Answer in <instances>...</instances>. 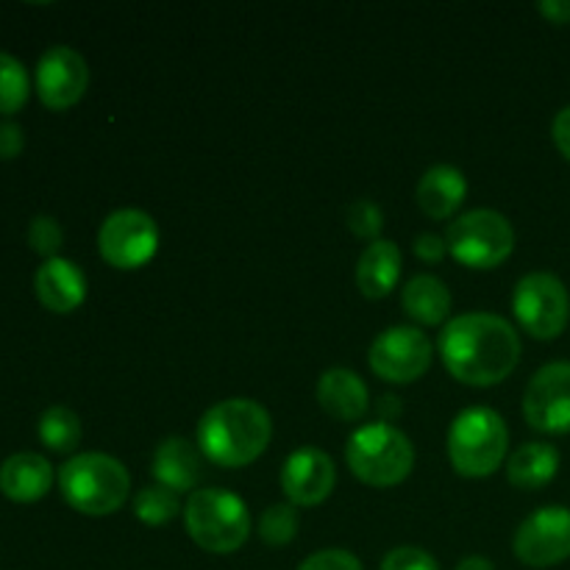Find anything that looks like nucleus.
<instances>
[{
    "label": "nucleus",
    "mask_w": 570,
    "mask_h": 570,
    "mask_svg": "<svg viewBox=\"0 0 570 570\" xmlns=\"http://www.w3.org/2000/svg\"><path fill=\"white\" fill-rule=\"evenodd\" d=\"M521 337L510 321L490 312H468L445 323L440 356L451 376L471 387H495L521 362Z\"/></svg>",
    "instance_id": "obj_1"
},
{
    "label": "nucleus",
    "mask_w": 570,
    "mask_h": 570,
    "mask_svg": "<svg viewBox=\"0 0 570 570\" xmlns=\"http://www.w3.org/2000/svg\"><path fill=\"white\" fill-rule=\"evenodd\" d=\"M273 438L271 412L254 399H228L198 421V449L212 465L245 468L259 460Z\"/></svg>",
    "instance_id": "obj_2"
},
{
    "label": "nucleus",
    "mask_w": 570,
    "mask_h": 570,
    "mask_svg": "<svg viewBox=\"0 0 570 570\" xmlns=\"http://www.w3.org/2000/svg\"><path fill=\"white\" fill-rule=\"evenodd\" d=\"M59 490L67 504L89 518L115 515L131 495L126 465L109 454H78L59 471Z\"/></svg>",
    "instance_id": "obj_3"
},
{
    "label": "nucleus",
    "mask_w": 570,
    "mask_h": 570,
    "mask_svg": "<svg viewBox=\"0 0 570 570\" xmlns=\"http://www.w3.org/2000/svg\"><path fill=\"white\" fill-rule=\"evenodd\" d=\"M510 451V429L499 412L471 406L454 417L449 429V460L465 479L493 476Z\"/></svg>",
    "instance_id": "obj_4"
},
{
    "label": "nucleus",
    "mask_w": 570,
    "mask_h": 570,
    "mask_svg": "<svg viewBox=\"0 0 570 570\" xmlns=\"http://www.w3.org/2000/svg\"><path fill=\"white\" fill-rule=\"evenodd\" d=\"M184 523L193 543L209 554H234L250 538L248 504L232 490H195L184 507Z\"/></svg>",
    "instance_id": "obj_5"
},
{
    "label": "nucleus",
    "mask_w": 570,
    "mask_h": 570,
    "mask_svg": "<svg viewBox=\"0 0 570 570\" xmlns=\"http://www.w3.org/2000/svg\"><path fill=\"white\" fill-rule=\"evenodd\" d=\"M345 462L360 482L371 488H395L415 468V449L401 429L390 423H365L345 445Z\"/></svg>",
    "instance_id": "obj_6"
},
{
    "label": "nucleus",
    "mask_w": 570,
    "mask_h": 570,
    "mask_svg": "<svg viewBox=\"0 0 570 570\" xmlns=\"http://www.w3.org/2000/svg\"><path fill=\"white\" fill-rule=\"evenodd\" d=\"M449 254L471 271H493L515 250L512 223L495 209H473L456 217L445 232Z\"/></svg>",
    "instance_id": "obj_7"
},
{
    "label": "nucleus",
    "mask_w": 570,
    "mask_h": 570,
    "mask_svg": "<svg viewBox=\"0 0 570 570\" xmlns=\"http://www.w3.org/2000/svg\"><path fill=\"white\" fill-rule=\"evenodd\" d=\"M512 312L534 340H557L568 328L570 295L554 273H529L515 284Z\"/></svg>",
    "instance_id": "obj_8"
},
{
    "label": "nucleus",
    "mask_w": 570,
    "mask_h": 570,
    "mask_svg": "<svg viewBox=\"0 0 570 570\" xmlns=\"http://www.w3.org/2000/svg\"><path fill=\"white\" fill-rule=\"evenodd\" d=\"M98 248L117 271H137L159 250V226L142 209H117L100 226Z\"/></svg>",
    "instance_id": "obj_9"
},
{
    "label": "nucleus",
    "mask_w": 570,
    "mask_h": 570,
    "mask_svg": "<svg viewBox=\"0 0 570 570\" xmlns=\"http://www.w3.org/2000/svg\"><path fill=\"white\" fill-rule=\"evenodd\" d=\"M434 348L415 326H390L373 340L371 371L390 384H412L432 367Z\"/></svg>",
    "instance_id": "obj_10"
},
{
    "label": "nucleus",
    "mask_w": 570,
    "mask_h": 570,
    "mask_svg": "<svg viewBox=\"0 0 570 570\" xmlns=\"http://www.w3.org/2000/svg\"><path fill=\"white\" fill-rule=\"evenodd\" d=\"M512 551L529 568L560 566L570 557V510L540 507L518 527Z\"/></svg>",
    "instance_id": "obj_11"
},
{
    "label": "nucleus",
    "mask_w": 570,
    "mask_h": 570,
    "mask_svg": "<svg viewBox=\"0 0 570 570\" xmlns=\"http://www.w3.org/2000/svg\"><path fill=\"white\" fill-rule=\"evenodd\" d=\"M523 417L534 432H570V362L540 367L523 393Z\"/></svg>",
    "instance_id": "obj_12"
},
{
    "label": "nucleus",
    "mask_w": 570,
    "mask_h": 570,
    "mask_svg": "<svg viewBox=\"0 0 570 570\" xmlns=\"http://www.w3.org/2000/svg\"><path fill=\"white\" fill-rule=\"evenodd\" d=\"M89 87V67L78 50L53 45L39 56L37 95L48 109L65 111L83 98Z\"/></svg>",
    "instance_id": "obj_13"
},
{
    "label": "nucleus",
    "mask_w": 570,
    "mask_h": 570,
    "mask_svg": "<svg viewBox=\"0 0 570 570\" xmlns=\"http://www.w3.org/2000/svg\"><path fill=\"white\" fill-rule=\"evenodd\" d=\"M337 484V468L326 451L301 445L284 460L282 490L293 507H317L332 495Z\"/></svg>",
    "instance_id": "obj_14"
},
{
    "label": "nucleus",
    "mask_w": 570,
    "mask_h": 570,
    "mask_svg": "<svg viewBox=\"0 0 570 570\" xmlns=\"http://www.w3.org/2000/svg\"><path fill=\"white\" fill-rule=\"evenodd\" d=\"M33 289H37V298L45 309L67 315V312L78 309L87 298V276L76 262L56 256L37 271Z\"/></svg>",
    "instance_id": "obj_15"
},
{
    "label": "nucleus",
    "mask_w": 570,
    "mask_h": 570,
    "mask_svg": "<svg viewBox=\"0 0 570 570\" xmlns=\"http://www.w3.org/2000/svg\"><path fill=\"white\" fill-rule=\"evenodd\" d=\"M50 484H53V468L42 454L22 451L9 456L0 468V493L17 504H33L45 499Z\"/></svg>",
    "instance_id": "obj_16"
},
{
    "label": "nucleus",
    "mask_w": 570,
    "mask_h": 570,
    "mask_svg": "<svg viewBox=\"0 0 570 570\" xmlns=\"http://www.w3.org/2000/svg\"><path fill=\"white\" fill-rule=\"evenodd\" d=\"M317 401L328 415L351 423L365 417L367 406H371V393L360 373L348 371V367H332L317 382Z\"/></svg>",
    "instance_id": "obj_17"
},
{
    "label": "nucleus",
    "mask_w": 570,
    "mask_h": 570,
    "mask_svg": "<svg viewBox=\"0 0 570 570\" xmlns=\"http://www.w3.org/2000/svg\"><path fill=\"white\" fill-rule=\"evenodd\" d=\"M468 195L465 173L456 170L454 165H434L432 170L423 173L421 184H417V206L432 220H449L456 215Z\"/></svg>",
    "instance_id": "obj_18"
},
{
    "label": "nucleus",
    "mask_w": 570,
    "mask_h": 570,
    "mask_svg": "<svg viewBox=\"0 0 570 570\" xmlns=\"http://www.w3.org/2000/svg\"><path fill=\"white\" fill-rule=\"evenodd\" d=\"M150 473L161 488L173 490V493H187L200 479V449H195L184 438L161 440L154 454Z\"/></svg>",
    "instance_id": "obj_19"
},
{
    "label": "nucleus",
    "mask_w": 570,
    "mask_h": 570,
    "mask_svg": "<svg viewBox=\"0 0 570 570\" xmlns=\"http://www.w3.org/2000/svg\"><path fill=\"white\" fill-rule=\"evenodd\" d=\"M401 278V250L390 239H376L356 262V287L371 301L387 298Z\"/></svg>",
    "instance_id": "obj_20"
},
{
    "label": "nucleus",
    "mask_w": 570,
    "mask_h": 570,
    "mask_svg": "<svg viewBox=\"0 0 570 570\" xmlns=\"http://www.w3.org/2000/svg\"><path fill=\"white\" fill-rule=\"evenodd\" d=\"M560 471V451L549 443H527L510 456L507 465V479L518 490H543L546 484L554 482Z\"/></svg>",
    "instance_id": "obj_21"
},
{
    "label": "nucleus",
    "mask_w": 570,
    "mask_h": 570,
    "mask_svg": "<svg viewBox=\"0 0 570 570\" xmlns=\"http://www.w3.org/2000/svg\"><path fill=\"white\" fill-rule=\"evenodd\" d=\"M401 306L421 326H440L451 312V293L438 276H415L401 293Z\"/></svg>",
    "instance_id": "obj_22"
},
{
    "label": "nucleus",
    "mask_w": 570,
    "mask_h": 570,
    "mask_svg": "<svg viewBox=\"0 0 570 570\" xmlns=\"http://www.w3.org/2000/svg\"><path fill=\"white\" fill-rule=\"evenodd\" d=\"M39 440L56 454H72L81 443V417L67 406H50L39 417Z\"/></svg>",
    "instance_id": "obj_23"
},
{
    "label": "nucleus",
    "mask_w": 570,
    "mask_h": 570,
    "mask_svg": "<svg viewBox=\"0 0 570 570\" xmlns=\"http://www.w3.org/2000/svg\"><path fill=\"white\" fill-rule=\"evenodd\" d=\"M181 510L178 493L161 488V484H148L134 495V515L145 523V527H165Z\"/></svg>",
    "instance_id": "obj_24"
},
{
    "label": "nucleus",
    "mask_w": 570,
    "mask_h": 570,
    "mask_svg": "<svg viewBox=\"0 0 570 570\" xmlns=\"http://www.w3.org/2000/svg\"><path fill=\"white\" fill-rule=\"evenodd\" d=\"M31 83H28V72L22 61L14 56L0 53V115H14L26 106Z\"/></svg>",
    "instance_id": "obj_25"
},
{
    "label": "nucleus",
    "mask_w": 570,
    "mask_h": 570,
    "mask_svg": "<svg viewBox=\"0 0 570 570\" xmlns=\"http://www.w3.org/2000/svg\"><path fill=\"white\" fill-rule=\"evenodd\" d=\"M298 527L301 518L293 504H273L271 510L262 515L259 538L262 543L273 546V549H282V546L293 543L295 534H298Z\"/></svg>",
    "instance_id": "obj_26"
},
{
    "label": "nucleus",
    "mask_w": 570,
    "mask_h": 570,
    "mask_svg": "<svg viewBox=\"0 0 570 570\" xmlns=\"http://www.w3.org/2000/svg\"><path fill=\"white\" fill-rule=\"evenodd\" d=\"M61 243H65V232H61L56 217H48V215L33 217L31 226H28V245H31L39 256H45V262L56 259Z\"/></svg>",
    "instance_id": "obj_27"
},
{
    "label": "nucleus",
    "mask_w": 570,
    "mask_h": 570,
    "mask_svg": "<svg viewBox=\"0 0 570 570\" xmlns=\"http://www.w3.org/2000/svg\"><path fill=\"white\" fill-rule=\"evenodd\" d=\"M348 228L362 239H371L376 243L379 234L384 228V212L382 206L373 204V200L360 198L348 206Z\"/></svg>",
    "instance_id": "obj_28"
},
{
    "label": "nucleus",
    "mask_w": 570,
    "mask_h": 570,
    "mask_svg": "<svg viewBox=\"0 0 570 570\" xmlns=\"http://www.w3.org/2000/svg\"><path fill=\"white\" fill-rule=\"evenodd\" d=\"M382 570H440V566L429 551L415 549V546H401L384 557Z\"/></svg>",
    "instance_id": "obj_29"
},
{
    "label": "nucleus",
    "mask_w": 570,
    "mask_h": 570,
    "mask_svg": "<svg viewBox=\"0 0 570 570\" xmlns=\"http://www.w3.org/2000/svg\"><path fill=\"white\" fill-rule=\"evenodd\" d=\"M298 570H362V562L351 551L326 549L301 562Z\"/></svg>",
    "instance_id": "obj_30"
},
{
    "label": "nucleus",
    "mask_w": 570,
    "mask_h": 570,
    "mask_svg": "<svg viewBox=\"0 0 570 570\" xmlns=\"http://www.w3.org/2000/svg\"><path fill=\"white\" fill-rule=\"evenodd\" d=\"M22 145H26L22 128L11 120L0 122V159H17L22 154Z\"/></svg>",
    "instance_id": "obj_31"
},
{
    "label": "nucleus",
    "mask_w": 570,
    "mask_h": 570,
    "mask_svg": "<svg viewBox=\"0 0 570 570\" xmlns=\"http://www.w3.org/2000/svg\"><path fill=\"white\" fill-rule=\"evenodd\" d=\"M449 254V245H445L443 237L438 234H417L415 237V256L423 262H440Z\"/></svg>",
    "instance_id": "obj_32"
},
{
    "label": "nucleus",
    "mask_w": 570,
    "mask_h": 570,
    "mask_svg": "<svg viewBox=\"0 0 570 570\" xmlns=\"http://www.w3.org/2000/svg\"><path fill=\"white\" fill-rule=\"evenodd\" d=\"M551 137H554V145L560 148V154L570 161V106L560 111L551 122Z\"/></svg>",
    "instance_id": "obj_33"
},
{
    "label": "nucleus",
    "mask_w": 570,
    "mask_h": 570,
    "mask_svg": "<svg viewBox=\"0 0 570 570\" xmlns=\"http://www.w3.org/2000/svg\"><path fill=\"white\" fill-rule=\"evenodd\" d=\"M538 11L554 26H568L570 22V0H543V3H538Z\"/></svg>",
    "instance_id": "obj_34"
},
{
    "label": "nucleus",
    "mask_w": 570,
    "mask_h": 570,
    "mask_svg": "<svg viewBox=\"0 0 570 570\" xmlns=\"http://www.w3.org/2000/svg\"><path fill=\"white\" fill-rule=\"evenodd\" d=\"M456 570H495V566L488 560V557L473 554V557H465V560H462L460 566H456Z\"/></svg>",
    "instance_id": "obj_35"
}]
</instances>
